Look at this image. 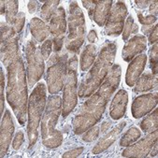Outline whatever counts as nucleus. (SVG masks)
<instances>
[{
	"label": "nucleus",
	"mask_w": 158,
	"mask_h": 158,
	"mask_svg": "<svg viewBox=\"0 0 158 158\" xmlns=\"http://www.w3.org/2000/svg\"><path fill=\"white\" fill-rule=\"evenodd\" d=\"M121 72L119 64L112 65L97 92L81 105L72 122L74 134L81 135L84 133L100 121L109 100L120 83Z\"/></svg>",
	"instance_id": "obj_1"
},
{
	"label": "nucleus",
	"mask_w": 158,
	"mask_h": 158,
	"mask_svg": "<svg viewBox=\"0 0 158 158\" xmlns=\"http://www.w3.org/2000/svg\"><path fill=\"white\" fill-rule=\"evenodd\" d=\"M8 72L7 101L18 123L24 125L27 112V81L23 62L19 55L6 67Z\"/></svg>",
	"instance_id": "obj_2"
},
{
	"label": "nucleus",
	"mask_w": 158,
	"mask_h": 158,
	"mask_svg": "<svg viewBox=\"0 0 158 158\" xmlns=\"http://www.w3.org/2000/svg\"><path fill=\"white\" fill-rule=\"evenodd\" d=\"M117 46L115 43L106 41L103 45L98 59L94 61L92 69L82 78L78 88V97L85 98L91 97L101 85L107 77L110 69L112 67L115 59Z\"/></svg>",
	"instance_id": "obj_3"
},
{
	"label": "nucleus",
	"mask_w": 158,
	"mask_h": 158,
	"mask_svg": "<svg viewBox=\"0 0 158 158\" xmlns=\"http://www.w3.org/2000/svg\"><path fill=\"white\" fill-rule=\"evenodd\" d=\"M60 113H62L61 98L58 94L50 97L46 103V108L41 121L42 144L49 149L57 148L63 142V135L56 129Z\"/></svg>",
	"instance_id": "obj_4"
},
{
	"label": "nucleus",
	"mask_w": 158,
	"mask_h": 158,
	"mask_svg": "<svg viewBox=\"0 0 158 158\" xmlns=\"http://www.w3.org/2000/svg\"><path fill=\"white\" fill-rule=\"evenodd\" d=\"M46 87L43 82L38 83L32 91L28 101L27 134L29 148L32 149L39 138V125L46 108Z\"/></svg>",
	"instance_id": "obj_5"
},
{
	"label": "nucleus",
	"mask_w": 158,
	"mask_h": 158,
	"mask_svg": "<svg viewBox=\"0 0 158 158\" xmlns=\"http://www.w3.org/2000/svg\"><path fill=\"white\" fill-rule=\"evenodd\" d=\"M69 34L66 40V49L74 54L80 52L85 38V20L82 10L76 1L69 3L68 14Z\"/></svg>",
	"instance_id": "obj_6"
},
{
	"label": "nucleus",
	"mask_w": 158,
	"mask_h": 158,
	"mask_svg": "<svg viewBox=\"0 0 158 158\" xmlns=\"http://www.w3.org/2000/svg\"><path fill=\"white\" fill-rule=\"evenodd\" d=\"M78 58L73 55L68 62L67 76L64 82L62 116L66 118L75 109L78 102Z\"/></svg>",
	"instance_id": "obj_7"
},
{
	"label": "nucleus",
	"mask_w": 158,
	"mask_h": 158,
	"mask_svg": "<svg viewBox=\"0 0 158 158\" xmlns=\"http://www.w3.org/2000/svg\"><path fill=\"white\" fill-rule=\"evenodd\" d=\"M68 57V52H54L48 60L49 67L46 74V81L48 90L52 94H58L64 87L69 62Z\"/></svg>",
	"instance_id": "obj_8"
},
{
	"label": "nucleus",
	"mask_w": 158,
	"mask_h": 158,
	"mask_svg": "<svg viewBox=\"0 0 158 158\" xmlns=\"http://www.w3.org/2000/svg\"><path fill=\"white\" fill-rule=\"evenodd\" d=\"M37 41L33 39L28 40L25 46V55L27 61V81L29 87H33L44 73V58L39 48Z\"/></svg>",
	"instance_id": "obj_9"
},
{
	"label": "nucleus",
	"mask_w": 158,
	"mask_h": 158,
	"mask_svg": "<svg viewBox=\"0 0 158 158\" xmlns=\"http://www.w3.org/2000/svg\"><path fill=\"white\" fill-rule=\"evenodd\" d=\"M19 35L15 29L5 23H1V60L5 67L20 55L19 52Z\"/></svg>",
	"instance_id": "obj_10"
},
{
	"label": "nucleus",
	"mask_w": 158,
	"mask_h": 158,
	"mask_svg": "<svg viewBox=\"0 0 158 158\" xmlns=\"http://www.w3.org/2000/svg\"><path fill=\"white\" fill-rule=\"evenodd\" d=\"M50 32L52 35V45L55 52H60L65 40L67 30L66 11L63 7H59L53 13L50 21Z\"/></svg>",
	"instance_id": "obj_11"
},
{
	"label": "nucleus",
	"mask_w": 158,
	"mask_h": 158,
	"mask_svg": "<svg viewBox=\"0 0 158 158\" xmlns=\"http://www.w3.org/2000/svg\"><path fill=\"white\" fill-rule=\"evenodd\" d=\"M127 12L124 2L118 1L112 5L105 23V32L108 36H119L122 34Z\"/></svg>",
	"instance_id": "obj_12"
},
{
	"label": "nucleus",
	"mask_w": 158,
	"mask_h": 158,
	"mask_svg": "<svg viewBox=\"0 0 158 158\" xmlns=\"http://www.w3.org/2000/svg\"><path fill=\"white\" fill-rule=\"evenodd\" d=\"M157 129L150 132V134L144 139H140L135 144L129 145L123 152L122 155L123 157H146L150 153L153 145L157 142Z\"/></svg>",
	"instance_id": "obj_13"
},
{
	"label": "nucleus",
	"mask_w": 158,
	"mask_h": 158,
	"mask_svg": "<svg viewBox=\"0 0 158 158\" xmlns=\"http://www.w3.org/2000/svg\"><path fill=\"white\" fill-rule=\"evenodd\" d=\"M157 93H150L139 96L135 98L131 106L132 116L135 119H139L150 113L157 105Z\"/></svg>",
	"instance_id": "obj_14"
},
{
	"label": "nucleus",
	"mask_w": 158,
	"mask_h": 158,
	"mask_svg": "<svg viewBox=\"0 0 158 158\" xmlns=\"http://www.w3.org/2000/svg\"><path fill=\"white\" fill-rule=\"evenodd\" d=\"M13 134L14 123L10 111L7 110L1 122V133H0V154L2 157H4L9 151Z\"/></svg>",
	"instance_id": "obj_15"
},
{
	"label": "nucleus",
	"mask_w": 158,
	"mask_h": 158,
	"mask_svg": "<svg viewBox=\"0 0 158 158\" xmlns=\"http://www.w3.org/2000/svg\"><path fill=\"white\" fill-rule=\"evenodd\" d=\"M146 63L147 55L145 53L139 54L131 60L125 76V82L128 86L133 87L135 85L145 69Z\"/></svg>",
	"instance_id": "obj_16"
},
{
	"label": "nucleus",
	"mask_w": 158,
	"mask_h": 158,
	"mask_svg": "<svg viewBox=\"0 0 158 158\" xmlns=\"http://www.w3.org/2000/svg\"><path fill=\"white\" fill-rule=\"evenodd\" d=\"M147 48V39L145 36H134L123 49L122 57L125 62H130L134 57L140 54Z\"/></svg>",
	"instance_id": "obj_17"
},
{
	"label": "nucleus",
	"mask_w": 158,
	"mask_h": 158,
	"mask_svg": "<svg viewBox=\"0 0 158 158\" xmlns=\"http://www.w3.org/2000/svg\"><path fill=\"white\" fill-rule=\"evenodd\" d=\"M127 102H128L127 92L124 89L119 90L114 96L110 108V116L112 120L117 121L124 116Z\"/></svg>",
	"instance_id": "obj_18"
},
{
	"label": "nucleus",
	"mask_w": 158,
	"mask_h": 158,
	"mask_svg": "<svg viewBox=\"0 0 158 158\" xmlns=\"http://www.w3.org/2000/svg\"><path fill=\"white\" fill-rule=\"evenodd\" d=\"M126 125V122H122L120 123L117 126L110 131L108 134H106L97 144L94 147L92 152L93 154H99L102 152L106 151L109 147H110L112 145V143L116 140V139L118 138V136L121 134V132L123 131V129L125 127Z\"/></svg>",
	"instance_id": "obj_19"
},
{
	"label": "nucleus",
	"mask_w": 158,
	"mask_h": 158,
	"mask_svg": "<svg viewBox=\"0 0 158 158\" xmlns=\"http://www.w3.org/2000/svg\"><path fill=\"white\" fill-rule=\"evenodd\" d=\"M30 32L33 36V39L37 42H43L49 36L50 26H48L42 20L39 18H32L29 23Z\"/></svg>",
	"instance_id": "obj_20"
},
{
	"label": "nucleus",
	"mask_w": 158,
	"mask_h": 158,
	"mask_svg": "<svg viewBox=\"0 0 158 158\" xmlns=\"http://www.w3.org/2000/svg\"><path fill=\"white\" fill-rule=\"evenodd\" d=\"M112 0H104V1H97L94 6L93 20L96 22L99 26H104L110 11L112 7Z\"/></svg>",
	"instance_id": "obj_21"
},
{
	"label": "nucleus",
	"mask_w": 158,
	"mask_h": 158,
	"mask_svg": "<svg viewBox=\"0 0 158 158\" xmlns=\"http://www.w3.org/2000/svg\"><path fill=\"white\" fill-rule=\"evenodd\" d=\"M134 87L135 93H143L152 90L157 87V76L153 75L152 72H146L141 75Z\"/></svg>",
	"instance_id": "obj_22"
},
{
	"label": "nucleus",
	"mask_w": 158,
	"mask_h": 158,
	"mask_svg": "<svg viewBox=\"0 0 158 158\" xmlns=\"http://www.w3.org/2000/svg\"><path fill=\"white\" fill-rule=\"evenodd\" d=\"M97 55V47L94 44L86 45L81 54V69L82 71H87L94 64Z\"/></svg>",
	"instance_id": "obj_23"
},
{
	"label": "nucleus",
	"mask_w": 158,
	"mask_h": 158,
	"mask_svg": "<svg viewBox=\"0 0 158 158\" xmlns=\"http://www.w3.org/2000/svg\"><path fill=\"white\" fill-rule=\"evenodd\" d=\"M158 110H154L150 115L142 120L140 123V128L145 133H150L157 129L158 126Z\"/></svg>",
	"instance_id": "obj_24"
},
{
	"label": "nucleus",
	"mask_w": 158,
	"mask_h": 158,
	"mask_svg": "<svg viewBox=\"0 0 158 158\" xmlns=\"http://www.w3.org/2000/svg\"><path fill=\"white\" fill-rule=\"evenodd\" d=\"M140 136H141L140 131L137 127H135V126H132V127H130L123 135L122 139H120V146L128 147L129 145L136 142L140 138Z\"/></svg>",
	"instance_id": "obj_25"
},
{
	"label": "nucleus",
	"mask_w": 158,
	"mask_h": 158,
	"mask_svg": "<svg viewBox=\"0 0 158 158\" xmlns=\"http://www.w3.org/2000/svg\"><path fill=\"white\" fill-rule=\"evenodd\" d=\"M18 6L19 2L17 0H11V1H5V14L7 23L11 25L13 24L16 16L18 15Z\"/></svg>",
	"instance_id": "obj_26"
},
{
	"label": "nucleus",
	"mask_w": 158,
	"mask_h": 158,
	"mask_svg": "<svg viewBox=\"0 0 158 158\" xmlns=\"http://www.w3.org/2000/svg\"><path fill=\"white\" fill-rule=\"evenodd\" d=\"M59 3H60L59 0H53V1H52V0H51V1H46L42 5L41 10H40V16L45 22H50L51 21L53 13L57 10V7H58Z\"/></svg>",
	"instance_id": "obj_27"
},
{
	"label": "nucleus",
	"mask_w": 158,
	"mask_h": 158,
	"mask_svg": "<svg viewBox=\"0 0 158 158\" xmlns=\"http://www.w3.org/2000/svg\"><path fill=\"white\" fill-rule=\"evenodd\" d=\"M149 60H150V68L152 69V73L157 76L158 72V66H157V60H158V45L155 43L149 52Z\"/></svg>",
	"instance_id": "obj_28"
},
{
	"label": "nucleus",
	"mask_w": 158,
	"mask_h": 158,
	"mask_svg": "<svg viewBox=\"0 0 158 158\" xmlns=\"http://www.w3.org/2000/svg\"><path fill=\"white\" fill-rule=\"evenodd\" d=\"M133 26H134V19L131 15H129L127 17V19L125 20L123 29V40L124 41L127 40L128 38L130 37V35L132 34Z\"/></svg>",
	"instance_id": "obj_29"
},
{
	"label": "nucleus",
	"mask_w": 158,
	"mask_h": 158,
	"mask_svg": "<svg viewBox=\"0 0 158 158\" xmlns=\"http://www.w3.org/2000/svg\"><path fill=\"white\" fill-rule=\"evenodd\" d=\"M98 135H99V127L94 125L87 131H85V134L82 136V140L85 142H92L98 137Z\"/></svg>",
	"instance_id": "obj_30"
},
{
	"label": "nucleus",
	"mask_w": 158,
	"mask_h": 158,
	"mask_svg": "<svg viewBox=\"0 0 158 158\" xmlns=\"http://www.w3.org/2000/svg\"><path fill=\"white\" fill-rule=\"evenodd\" d=\"M24 22H25V15L23 12H19L18 15L16 16V19L12 24V27L15 29L16 33L17 34H20L22 32V30L23 28V25H24Z\"/></svg>",
	"instance_id": "obj_31"
},
{
	"label": "nucleus",
	"mask_w": 158,
	"mask_h": 158,
	"mask_svg": "<svg viewBox=\"0 0 158 158\" xmlns=\"http://www.w3.org/2000/svg\"><path fill=\"white\" fill-rule=\"evenodd\" d=\"M138 18H139V23L143 25H151V24H153L154 23H156V21H157L156 16H153L151 14L144 16L142 12H138Z\"/></svg>",
	"instance_id": "obj_32"
},
{
	"label": "nucleus",
	"mask_w": 158,
	"mask_h": 158,
	"mask_svg": "<svg viewBox=\"0 0 158 158\" xmlns=\"http://www.w3.org/2000/svg\"><path fill=\"white\" fill-rule=\"evenodd\" d=\"M52 40H47L44 41V43L40 47V51L42 53V56L45 60H47L52 52Z\"/></svg>",
	"instance_id": "obj_33"
},
{
	"label": "nucleus",
	"mask_w": 158,
	"mask_h": 158,
	"mask_svg": "<svg viewBox=\"0 0 158 158\" xmlns=\"http://www.w3.org/2000/svg\"><path fill=\"white\" fill-rule=\"evenodd\" d=\"M24 141V136H23V131H18L15 134L14 139L12 141V148L14 150H19L21 148V146L23 145Z\"/></svg>",
	"instance_id": "obj_34"
},
{
	"label": "nucleus",
	"mask_w": 158,
	"mask_h": 158,
	"mask_svg": "<svg viewBox=\"0 0 158 158\" xmlns=\"http://www.w3.org/2000/svg\"><path fill=\"white\" fill-rule=\"evenodd\" d=\"M0 76H1V107H0V113H1V115L3 114L4 112V102H5V97H4V88H5V76H4V72H3V69H0Z\"/></svg>",
	"instance_id": "obj_35"
},
{
	"label": "nucleus",
	"mask_w": 158,
	"mask_h": 158,
	"mask_svg": "<svg viewBox=\"0 0 158 158\" xmlns=\"http://www.w3.org/2000/svg\"><path fill=\"white\" fill-rule=\"evenodd\" d=\"M83 151H84V148H83V147L75 148V149H73V150H70V151L65 152L64 154H63V157H64V158L77 157V156H79L80 154H81Z\"/></svg>",
	"instance_id": "obj_36"
},
{
	"label": "nucleus",
	"mask_w": 158,
	"mask_h": 158,
	"mask_svg": "<svg viewBox=\"0 0 158 158\" xmlns=\"http://www.w3.org/2000/svg\"><path fill=\"white\" fill-rule=\"evenodd\" d=\"M158 26H156L154 28V30L150 34L149 39H148V42L150 44H155L157 43V39H158Z\"/></svg>",
	"instance_id": "obj_37"
},
{
	"label": "nucleus",
	"mask_w": 158,
	"mask_h": 158,
	"mask_svg": "<svg viewBox=\"0 0 158 158\" xmlns=\"http://www.w3.org/2000/svg\"><path fill=\"white\" fill-rule=\"evenodd\" d=\"M157 26V24L153 25V24H151V25H142L141 27V31H142V33L146 36H150V34L152 32V31L154 30V28Z\"/></svg>",
	"instance_id": "obj_38"
},
{
	"label": "nucleus",
	"mask_w": 158,
	"mask_h": 158,
	"mask_svg": "<svg viewBox=\"0 0 158 158\" xmlns=\"http://www.w3.org/2000/svg\"><path fill=\"white\" fill-rule=\"evenodd\" d=\"M150 13L151 15L156 16L158 13V3L155 0V1H151V5H150Z\"/></svg>",
	"instance_id": "obj_39"
},
{
	"label": "nucleus",
	"mask_w": 158,
	"mask_h": 158,
	"mask_svg": "<svg viewBox=\"0 0 158 158\" xmlns=\"http://www.w3.org/2000/svg\"><path fill=\"white\" fill-rule=\"evenodd\" d=\"M27 8H28V11L30 13H34L36 10H37V8H38V2L37 1H29L28 2V5H27Z\"/></svg>",
	"instance_id": "obj_40"
},
{
	"label": "nucleus",
	"mask_w": 158,
	"mask_h": 158,
	"mask_svg": "<svg viewBox=\"0 0 158 158\" xmlns=\"http://www.w3.org/2000/svg\"><path fill=\"white\" fill-rule=\"evenodd\" d=\"M97 38H98V36H97V32H96V31H94V30H91L90 32H89V34L87 35V40H88V41H89V42H91V44H92V43H94V41H96Z\"/></svg>",
	"instance_id": "obj_41"
},
{
	"label": "nucleus",
	"mask_w": 158,
	"mask_h": 158,
	"mask_svg": "<svg viewBox=\"0 0 158 158\" xmlns=\"http://www.w3.org/2000/svg\"><path fill=\"white\" fill-rule=\"evenodd\" d=\"M135 3L137 4V7H139V9H145L147 8L148 6H150L151 4V1H149V0H144V1H139V0H136Z\"/></svg>",
	"instance_id": "obj_42"
},
{
	"label": "nucleus",
	"mask_w": 158,
	"mask_h": 158,
	"mask_svg": "<svg viewBox=\"0 0 158 158\" xmlns=\"http://www.w3.org/2000/svg\"><path fill=\"white\" fill-rule=\"evenodd\" d=\"M110 125H111V123L110 121H105L104 123H102V124H101V132L106 133L110 129Z\"/></svg>",
	"instance_id": "obj_43"
},
{
	"label": "nucleus",
	"mask_w": 158,
	"mask_h": 158,
	"mask_svg": "<svg viewBox=\"0 0 158 158\" xmlns=\"http://www.w3.org/2000/svg\"><path fill=\"white\" fill-rule=\"evenodd\" d=\"M157 150H158V147H157V142L153 145V147L152 148V152H150V153H151V156L152 157H154V156H156L157 155Z\"/></svg>",
	"instance_id": "obj_44"
},
{
	"label": "nucleus",
	"mask_w": 158,
	"mask_h": 158,
	"mask_svg": "<svg viewBox=\"0 0 158 158\" xmlns=\"http://www.w3.org/2000/svg\"><path fill=\"white\" fill-rule=\"evenodd\" d=\"M138 31H139V26L134 23V26H133V29H132V34H137Z\"/></svg>",
	"instance_id": "obj_45"
},
{
	"label": "nucleus",
	"mask_w": 158,
	"mask_h": 158,
	"mask_svg": "<svg viewBox=\"0 0 158 158\" xmlns=\"http://www.w3.org/2000/svg\"><path fill=\"white\" fill-rule=\"evenodd\" d=\"M5 13V1H1V14Z\"/></svg>",
	"instance_id": "obj_46"
}]
</instances>
